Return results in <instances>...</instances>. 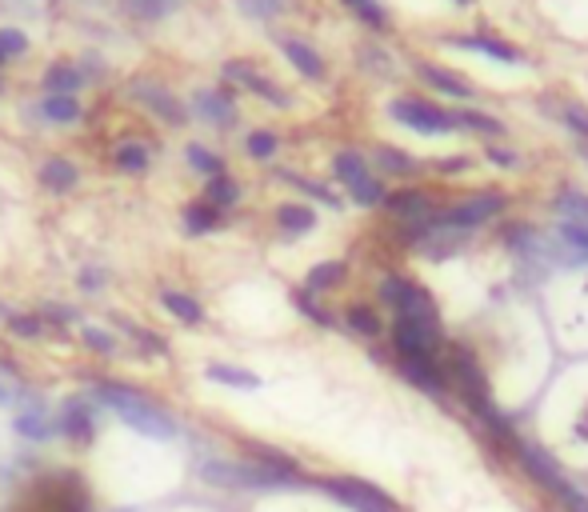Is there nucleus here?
Wrapping results in <instances>:
<instances>
[{"label": "nucleus", "mask_w": 588, "mask_h": 512, "mask_svg": "<svg viewBox=\"0 0 588 512\" xmlns=\"http://www.w3.org/2000/svg\"><path fill=\"white\" fill-rule=\"evenodd\" d=\"M92 400L105 404L108 412H116L129 428H137L140 436H153V440H177L180 428L161 404L145 396V392L129 388V384H116V380H92Z\"/></svg>", "instance_id": "nucleus-1"}, {"label": "nucleus", "mask_w": 588, "mask_h": 512, "mask_svg": "<svg viewBox=\"0 0 588 512\" xmlns=\"http://www.w3.org/2000/svg\"><path fill=\"white\" fill-rule=\"evenodd\" d=\"M380 300L396 312V320H417V324H433L441 328V312H436V300L428 296V288H420L417 280L401 276V272H388L377 284Z\"/></svg>", "instance_id": "nucleus-2"}, {"label": "nucleus", "mask_w": 588, "mask_h": 512, "mask_svg": "<svg viewBox=\"0 0 588 512\" xmlns=\"http://www.w3.org/2000/svg\"><path fill=\"white\" fill-rule=\"evenodd\" d=\"M388 116H393L396 124L420 132V136H452V132H460V128H457V112L441 108L436 100H425V96H417V92L396 96V100L388 104Z\"/></svg>", "instance_id": "nucleus-3"}, {"label": "nucleus", "mask_w": 588, "mask_h": 512, "mask_svg": "<svg viewBox=\"0 0 588 512\" xmlns=\"http://www.w3.org/2000/svg\"><path fill=\"white\" fill-rule=\"evenodd\" d=\"M505 208H508V192L505 188H481V192H473V196H465L460 204L441 208V212H436V224L449 228V232H465V236H468V232H476L481 224L497 220Z\"/></svg>", "instance_id": "nucleus-4"}, {"label": "nucleus", "mask_w": 588, "mask_h": 512, "mask_svg": "<svg viewBox=\"0 0 588 512\" xmlns=\"http://www.w3.org/2000/svg\"><path fill=\"white\" fill-rule=\"evenodd\" d=\"M124 96H129L137 108H145V112H153L161 124H169V128H185L188 120V100H180L177 92H172L169 84H161V80H148V76H132L129 84H124Z\"/></svg>", "instance_id": "nucleus-5"}, {"label": "nucleus", "mask_w": 588, "mask_h": 512, "mask_svg": "<svg viewBox=\"0 0 588 512\" xmlns=\"http://www.w3.org/2000/svg\"><path fill=\"white\" fill-rule=\"evenodd\" d=\"M316 488L321 492H329L337 504H345V508L353 512H396V500L388 492H380L377 484H369V480H356V476H324L316 480Z\"/></svg>", "instance_id": "nucleus-6"}, {"label": "nucleus", "mask_w": 588, "mask_h": 512, "mask_svg": "<svg viewBox=\"0 0 588 512\" xmlns=\"http://www.w3.org/2000/svg\"><path fill=\"white\" fill-rule=\"evenodd\" d=\"M220 76H225L233 88H244V92L260 96V100L273 104V108H292L289 88H281L273 76H265V72H260L252 60H244V56H233V60L220 64Z\"/></svg>", "instance_id": "nucleus-7"}, {"label": "nucleus", "mask_w": 588, "mask_h": 512, "mask_svg": "<svg viewBox=\"0 0 588 512\" xmlns=\"http://www.w3.org/2000/svg\"><path fill=\"white\" fill-rule=\"evenodd\" d=\"M188 116H196L201 124L212 128H233L241 120V104H236V92H228V88H196L193 100H188Z\"/></svg>", "instance_id": "nucleus-8"}, {"label": "nucleus", "mask_w": 588, "mask_h": 512, "mask_svg": "<svg viewBox=\"0 0 588 512\" xmlns=\"http://www.w3.org/2000/svg\"><path fill=\"white\" fill-rule=\"evenodd\" d=\"M276 48H281L284 60H289L305 80H324V76H329V64H324L321 48H316L313 40L297 36V32H276Z\"/></svg>", "instance_id": "nucleus-9"}, {"label": "nucleus", "mask_w": 588, "mask_h": 512, "mask_svg": "<svg viewBox=\"0 0 588 512\" xmlns=\"http://www.w3.org/2000/svg\"><path fill=\"white\" fill-rule=\"evenodd\" d=\"M444 44L465 48V52H476V56H489V60H500V64H520L524 60L520 48L508 44V40L497 36V32H457V36H444Z\"/></svg>", "instance_id": "nucleus-10"}, {"label": "nucleus", "mask_w": 588, "mask_h": 512, "mask_svg": "<svg viewBox=\"0 0 588 512\" xmlns=\"http://www.w3.org/2000/svg\"><path fill=\"white\" fill-rule=\"evenodd\" d=\"M412 72H417V80L425 88H433V92L452 96V100H476V88L468 84L457 68H444V64H436V60H417Z\"/></svg>", "instance_id": "nucleus-11"}, {"label": "nucleus", "mask_w": 588, "mask_h": 512, "mask_svg": "<svg viewBox=\"0 0 588 512\" xmlns=\"http://www.w3.org/2000/svg\"><path fill=\"white\" fill-rule=\"evenodd\" d=\"M393 344H396V356H436V348H441V328L417 324V320H396Z\"/></svg>", "instance_id": "nucleus-12"}, {"label": "nucleus", "mask_w": 588, "mask_h": 512, "mask_svg": "<svg viewBox=\"0 0 588 512\" xmlns=\"http://www.w3.org/2000/svg\"><path fill=\"white\" fill-rule=\"evenodd\" d=\"M57 432L68 440H76V444H92V436H97V408L89 404V400H65V408H60V420H57Z\"/></svg>", "instance_id": "nucleus-13"}, {"label": "nucleus", "mask_w": 588, "mask_h": 512, "mask_svg": "<svg viewBox=\"0 0 588 512\" xmlns=\"http://www.w3.org/2000/svg\"><path fill=\"white\" fill-rule=\"evenodd\" d=\"M396 368H401V376L412 388L428 392V396H444V372L436 364V356H396Z\"/></svg>", "instance_id": "nucleus-14"}, {"label": "nucleus", "mask_w": 588, "mask_h": 512, "mask_svg": "<svg viewBox=\"0 0 588 512\" xmlns=\"http://www.w3.org/2000/svg\"><path fill=\"white\" fill-rule=\"evenodd\" d=\"M44 96H76L89 84V72L81 68V60H52L41 76Z\"/></svg>", "instance_id": "nucleus-15"}, {"label": "nucleus", "mask_w": 588, "mask_h": 512, "mask_svg": "<svg viewBox=\"0 0 588 512\" xmlns=\"http://www.w3.org/2000/svg\"><path fill=\"white\" fill-rule=\"evenodd\" d=\"M36 180L60 196V192H73L76 184H81V168H76L73 156H44L41 164H36Z\"/></svg>", "instance_id": "nucleus-16"}, {"label": "nucleus", "mask_w": 588, "mask_h": 512, "mask_svg": "<svg viewBox=\"0 0 588 512\" xmlns=\"http://www.w3.org/2000/svg\"><path fill=\"white\" fill-rule=\"evenodd\" d=\"M393 216H401V220H425V216H433V196H428L425 188H396L385 196V204Z\"/></svg>", "instance_id": "nucleus-17"}, {"label": "nucleus", "mask_w": 588, "mask_h": 512, "mask_svg": "<svg viewBox=\"0 0 588 512\" xmlns=\"http://www.w3.org/2000/svg\"><path fill=\"white\" fill-rule=\"evenodd\" d=\"M369 164H377L385 176H417L420 168H425L417 156H412V152L396 148V144H377V148H372V156H369Z\"/></svg>", "instance_id": "nucleus-18"}, {"label": "nucleus", "mask_w": 588, "mask_h": 512, "mask_svg": "<svg viewBox=\"0 0 588 512\" xmlns=\"http://www.w3.org/2000/svg\"><path fill=\"white\" fill-rule=\"evenodd\" d=\"M332 176H337L345 188H353L356 180H364V176H372V164H369V156H364L361 148H337L332 152Z\"/></svg>", "instance_id": "nucleus-19"}, {"label": "nucleus", "mask_w": 588, "mask_h": 512, "mask_svg": "<svg viewBox=\"0 0 588 512\" xmlns=\"http://www.w3.org/2000/svg\"><path fill=\"white\" fill-rule=\"evenodd\" d=\"M161 308L172 312L180 324H204V316H209L204 304L196 296H188L185 288H161Z\"/></svg>", "instance_id": "nucleus-20"}, {"label": "nucleus", "mask_w": 588, "mask_h": 512, "mask_svg": "<svg viewBox=\"0 0 588 512\" xmlns=\"http://www.w3.org/2000/svg\"><path fill=\"white\" fill-rule=\"evenodd\" d=\"M36 108H41V120L60 128H73L84 120V104L76 96H44V100H36Z\"/></svg>", "instance_id": "nucleus-21"}, {"label": "nucleus", "mask_w": 588, "mask_h": 512, "mask_svg": "<svg viewBox=\"0 0 588 512\" xmlns=\"http://www.w3.org/2000/svg\"><path fill=\"white\" fill-rule=\"evenodd\" d=\"M276 228L284 236H308L316 228V208L313 204H300V200H289V204L276 208Z\"/></svg>", "instance_id": "nucleus-22"}, {"label": "nucleus", "mask_w": 588, "mask_h": 512, "mask_svg": "<svg viewBox=\"0 0 588 512\" xmlns=\"http://www.w3.org/2000/svg\"><path fill=\"white\" fill-rule=\"evenodd\" d=\"M113 164L121 168L124 176H145L148 168H153V152H148V144H140V140H121L113 148Z\"/></svg>", "instance_id": "nucleus-23"}, {"label": "nucleus", "mask_w": 588, "mask_h": 512, "mask_svg": "<svg viewBox=\"0 0 588 512\" xmlns=\"http://www.w3.org/2000/svg\"><path fill=\"white\" fill-rule=\"evenodd\" d=\"M17 432L25 440H33V444H44V440L57 436V420H49V412H44L41 404H28L25 412H17Z\"/></svg>", "instance_id": "nucleus-24"}, {"label": "nucleus", "mask_w": 588, "mask_h": 512, "mask_svg": "<svg viewBox=\"0 0 588 512\" xmlns=\"http://www.w3.org/2000/svg\"><path fill=\"white\" fill-rule=\"evenodd\" d=\"M180 4H185V0H121L124 16H132V20H140V24L169 20V16L180 12Z\"/></svg>", "instance_id": "nucleus-25"}, {"label": "nucleus", "mask_w": 588, "mask_h": 512, "mask_svg": "<svg viewBox=\"0 0 588 512\" xmlns=\"http://www.w3.org/2000/svg\"><path fill=\"white\" fill-rule=\"evenodd\" d=\"M185 164L193 168L196 176H204V180H212V176H225L228 168H225V156L220 152H212L209 144H201V140H188L185 144Z\"/></svg>", "instance_id": "nucleus-26"}, {"label": "nucleus", "mask_w": 588, "mask_h": 512, "mask_svg": "<svg viewBox=\"0 0 588 512\" xmlns=\"http://www.w3.org/2000/svg\"><path fill=\"white\" fill-rule=\"evenodd\" d=\"M452 112H457V128H468V132L484 136V140H500V136H508L505 120L489 116V112H481V108H452Z\"/></svg>", "instance_id": "nucleus-27"}, {"label": "nucleus", "mask_w": 588, "mask_h": 512, "mask_svg": "<svg viewBox=\"0 0 588 512\" xmlns=\"http://www.w3.org/2000/svg\"><path fill=\"white\" fill-rule=\"evenodd\" d=\"M180 224H185L188 236H209V232L220 228V208L204 204V200H193V204H185V212H180Z\"/></svg>", "instance_id": "nucleus-28"}, {"label": "nucleus", "mask_w": 588, "mask_h": 512, "mask_svg": "<svg viewBox=\"0 0 588 512\" xmlns=\"http://www.w3.org/2000/svg\"><path fill=\"white\" fill-rule=\"evenodd\" d=\"M241 196H244V188H241V180L236 176H212V180H204V204H212V208H236L241 204Z\"/></svg>", "instance_id": "nucleus-29"}, {"label": "nucleus", "mask_w": 588, "mask_h": 512, "mask_svg": "<svg viewBox=\"0 0 588 512\" xmlns=\"http://www.w3.org/2000/svg\"><path fill=\"white\" fill-rule=\"evenodd\" d=\"M244 152H249V160H257V164H268V160L281 152V132H276V128H249V132H244Z\"/></svg>", "instance_id": "nucleus-30"}, {"label": "nucleus", "mask_w": 588, "mask_h": 512, "mask_svg": "<svg viewBox=\"0 0 588 512\" xmlns=\"http://www.w3.org/2000/svg\"><path fill=\"white\" fill-rule=\"evenodd\" d=\"M345 276H348L345 260H321V264H313V268H308L305 288H308V292L321 296V292H329V288H337Z\"/></svg>", "instance_id": "nucleus-31"}, {"label": "nucleus", "mask_w": 588, "mask_h": 512, "mask_svg": "<svg viewBox=\"0 0 588 512\" xmlns=\"http://www.w3.org/2000/svg\"><path fill=\"white\" fill-rule=\"evenodd\" d=\"M204 376H209L212 384H225V388H244V392L260 388V376L249 372V368H236V364H209Z\"/></svg>", "instance_id": "nucleus-32"}, {"label": "nucleus", "mask_w": 588, "mask_h": 512, "mask_svg": "<svg viewBox=\"0 0 588 512\" xmlns=\"http://www.w3.org/2000/svg\"><path fill=\"white\" fill-rule=\"evenodd\" d=\"M0 320H4L9 332L20 336V340H41V332H44L41 312H17V308H4V304H0Z\"/></svg>", "instance_id": "nucleus-33"}, {"label": "nucleus", "mask_w": 588, "mask_h": 512, "mask_svg": "<svg viewBox=\"0 0 588 512\" xmlns=\"http://www.w3.org/2000/svg\"><path fill=\"white\" fill-rule=\"evenodd\" d=\"M345 324L353 328L356 336H364V340H377V336L385 332V320H380L369 304H353V308H345Z\"/></svg>", "instance_id": "nucleus-34"}, {"label": "nucleus", "mask_w": 588, "mask_h": 512, "mask_svg": "<svg viewBox=\"0 0 588 512\" xmlns=\"http://www.w3.org/2000/svg\"><path fill=\"white\" fill-rule=\"evenodd\" d=\"M385 196H388V188H385V180H380L377 172L364 176V180H356L353 188H348V200H353L356 208H380Z\"/></svg>", "instance_id": "nucleus-35"}, {"label": "nucleus", "mask_w": 588, "mask_h": 512, "mask_svg": "<svg viewBox=\"0 0 588 512\" xmlns=\"http://www.w3.org/2000/svg\"><path fill=\"white\" fill-rule=\"evenodd\" d=\"M292 304H297L300 316H308L316 328H332V324H337V316H332V312L316 300V292H308V288H292Z\"/></svg>", "instance_id": "nucleus-36"}, {"label": "nucleus", "mask_w": 588, "mask_h": 512, "mask_svg": "<svg viewBox=\"0 0 588 512\" xmlns=\"http://www.w3.org/2000/svg\"><path fill=\"white\" fill-rule=\"evenodd\" d=\"M281 180H289L297 192H305V196H313L316 204H329V208H340V196L329 188V184H321V180H308V176H300V172H281Z\"/></svg>", "instance_id": "nucleus-37"}, {"label": "nucleus", "mask_w": 588, "mask_h": 512, "mask_svg": "<svg viewBox=\"0 0 588 512\" xmlns=\"http://www.w3.org/2000/svg\"><path fill=\"white\" fill-rule=\"evenodd\" d=\"M552 208L564 216V220H572V224H588V192H580V188H564L560 196L552 200Z\"/></svg>", "instance_id": "nucleus-38"}, {"label": "nucleus", "mask_w": 588, "mask_h": 512, "mask_svg": "<svg viewBox=\"0 0 588 512\" xmlns=\"http://www.w3.org/2000/svg\"><path fill=\"white\" fill-rule=\"evenodd\" d=\"M81 340H84V348H92L97 356H116V352H121L116 336L100 324H81Z\"/></svg>", "instance_id": "nucleus-39"}, {"label": "nucleus", "mask_w": 588, "mask_h": 512, "mask_svg": "<svg viewBox=\"0 0 588 512\" xmlns=\"http://www.w3.org/2000/svg\"><path fill=\"white\" fill-rule=\"evenodd\" d=\"M0 56H4V60H20V56H28L25 28H17V24H4V28H0Z\"/></svg>", "instance_id": "nucleus-40"}, {"label": "nucleus", "mask_w": 588, "mask_h": 512, "mask_svg": "<svg viewBox=\"0 0 588 512\" xmlns=\"http://www.w3.org/2000/svg\"><path fill=\"white\" fill-rule=\"evenodd\" d=\"M560 120H564V128H568L576 140H588V108L580 100H564L560 104Z\"/></svg>", "instance_id": "nucleus-41"}, {"label": "nucleus", "mask_w": 588, "mask_h": 512, "mask_svg": "<svg viewBox=\"0 0 588 512\" xmlns=\"http://www.w3.org/2000/svg\"><path fill=\"white\" fill-rule=\"evenodd\" d=\"M345 4H348V12L361 16L369 28H385V24H388V12H385L380 0H345Z\"/></svg>", "instance_id": "nucleus-42"}, {"label": "nucleus", "mask_w": 588, "mask_h": 512, "mask_svg": "<svg viewBox=\"0 0 588 512\" xmlns=\"http://www.w3.org/2000/svg\"><path fill=\"white\" fill-rule=\"evenodd\" d=\"M241 8L249 16H257V20H276V16L289 12V0H241Z\"/></svg>", "instance_id": "nucleus-43"}, {"label": "nucleus", "mask_w": 588, "mask_h": 512, "mask_svg": "<svg viewBox=\"0 0 588 512\" xmlns=\"http://www.w3.org/2000/svg\"><path fill=\"white\" fill-rule=\"evenodd\" d=\"M484 160H489V164H497V168H508V172H516V168L524 164L520 152L505 148V144H484Z\"/></svg>", "instance_id": "nucleus-44"}, {"label": "nucleus", "mask_w": 588, "mask_h": 512, "mask_svg": "<svg viewBox=\"0 0 588 512\" xmlns=\"http://www.w3.org/2000/svg\"><path fill=\"white\" fill-rule=\"evenodd\" d=\"M121 328H124V332L132 336V340H140V344H145L148 352H156V356H164V352H169V344H164V340H161V336H156V332H148V328H140V324H129V320H121Z\"/></svg>", "instance_id": "nucleus-45"}, {"label": "nucleus", "mask_w": 588, "mask_h": 512, "mask_svg": "<svg viewBox=\"0 0 588 512\" xmlns=\"http://www.w3.org/2000/svg\"><path fill=\"white\" fill-rule=\"evenodd\" d=\"M105 284H108V272L100 268V264H84V268H81V292L100 296V292H105Z\"/></svg>", "instance_id": "nucleus-46"}, {"label": "nucleus", "mask_w": 588, "mask_h": 512, "mask_svg": "<svg viewBox=\"0 0 588 512\" xmlns=\"http://www.w3.org/2000/svg\"><path fill=\"white\" fill-rule=\"evenodd\" d=\"M433 168L441 176H460V172H468L473 168V156L468 152H457V156H441V160H433Z\"/></svg>", "instance_id": "nucleus-47"}, {"label": "nucleus", "mask_w": 588, "mask_h": 512, "mask_svg": "<svg viewBox=\"0 0 588 512\" xmlns=\"http://www.w3.org/2000/svg\"><path fill=\"white\" fill-rule=\"evenodd\" d=\"M41 320H52V324H76V320H81V308H73V304H44Z\"/></svg>", "instance_id": "nucleus-48"}, {"label": "nucleus", "mask_w": 588, "mask_h": 512, "mask_svg": "<svg viewBox=\"0 0 588 512\" xmlns=\"http://www.w3.org/2000/svg\"><path fill=\"white\" fill-rule=\"evenodd\" d=\"M0 404H12V392L4 388V384H0Z\"/></svg>", "instance_id": "nucleus-49"}, {"label": "nucleus", "mask_w": 588, "mask_h": 512, "mask_svg": "<svg viewBox=\"0 0 588 512\" xmlns=\"http://www.w3.org/2000/svg\"><path fill=\"white\" fill-rule=\"evenodd\" d=\"M576 152H580V156L588 160V140H580V144H576Z\"/></svg>", "instance_id": "nucleus-50"}, {"label": "nucleus", "mask_w": 588, "mask_h": 512, "mask_svg": "<svg viewBox=\"0 0 588 512\" xmlns=\"http://www.w3.org/2000/svg\"><path fill=\"white\" fill-rule=\"evenodd\" d=\"M452 4H457V8H468V4H476V0H452Z\"/></svg>", "instance_id": "nucleus-51"}, {"label": "nucleus", "mask_w": 588, "mask_h": 512, "mask_svg": "<svg viewBox=\"0 0 588 512\" xmlns=\"http://www.w3.org/2000/svg\"><path fill=\"white\" fill-rule=\"evenodd\" d=\"M4 64H9V60H4V56H0V68H4Z\"/></svg>", "instance_id": "nucleus-52"}]
</instances>
